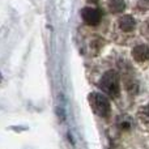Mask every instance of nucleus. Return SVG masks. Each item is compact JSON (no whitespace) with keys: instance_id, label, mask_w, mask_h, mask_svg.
Instances as JSON below:
<instances>
[{"instance_id":"obj_1","label":"nucleus","mask_w":149,"mask_h":149,"mask_svg":"<svg viewBox=\"0 0 149 149\" xmlns=\"http://www.w3.org/2000/svg\"><path fill=\"white\" fill-rule=\"evenodd\" d=\"M100 86L107 95H110V97H118L120 86H119V77L116 74V72L107 71L102 76V79H101Z\"/></svg>"},{"instance_id":"obj_2","label":"nucleus","mask_w":149,"mask_h":149,"mask_svg":"<svg viewBox=\"0 0 149 149\" xmlns=\"http://www.w3.org/2000/svg\"><path fill=\"white\" fill-rule=\"evenodd\" d=\"M89 103L92 106L93 111L100 116H107L110 114V102H109L107 97H105L101 93H90L89 97Z\"/></svg>"},{"instance_id":"obj_3","label":"nucleus","mask_w":149,"mask_h":149,"mask_svg":"<svg viewBox=\"0 0 149 149\" xmlns=\"http://www.w3.org/2000/svg\"><path fill=\"white\" fill-rule=\"evenodd\" d=\"M81 17L84 20V22L89 26H95L101 22V18H102V15H101L100 9L97 8H92V7H86L81 9Z\"/></svg>"},{"instance_id":"obj_4","label":"nucleus","mask_w":149,"mask_h":149,"mask_svg":"<svg viewBox=\"0 0 149 149\" xmlns=\"http://www.w3.org/2000/svg\"><path fill=\"white\" fill-rule=\"evenodd\" d=\"M132 56L136 62H145L149 59V47L145 45H139L132 50Z\"/></svg>"},{"instance_id":"obj_5","label":"nucleus","mask_w":149,"mask_h":149,"mask_svg":"<svg viewBox=\"0 0 149 149\" xmlns=\"http://www.w3.org/2000/svg\"><path fill=\"white\" fill-rule=\"evenodd\" d=\"M135 25H136V22L131 16H123L119 20V28L123 31H132L135 29Z\"/></svg>"},{"instance_id":"obj_6","label":"nucleus","mask_w":149,"mask_h":149,"mask_svg":"<svg viewBox=\"0 0 149 149\" xmlns=\"http://www.w3.org/2000/svg\"><path fill=\"white\" fill-rule=\"evenodd\" d=\"M124 7H126V4H124V0H110V3H109V8H110V10L113 13H120V12H123Z\"/></svg>"},{"instance_id":"obj_7","label":"nucleus","mask_w":149,"mask_h":149,"mask_svg":"<svg viewBox=\"0 0 149 149\" xmlns=\"http://www.w3.org/2000/svg\"><path fill=\"white\" fill-rule=\"evenodd\" d=\"M139 118L145 126L149 127V103L145 106H143L139 110Z\"/></svg>"},{"instance_id":"obj_8","label":"nucleus","mask_w":149,"mask_h":149,"mask_svg":"<svg viewBox=\"0 0 149 149\" xmlns=\"http://www.w3.org/2000/svg\"><path fill=\"white\" fill-rule=\"evenodd\" d=\"M119 127H120L122 130H127L131 127V120L130 119H122V120H119Z\"/></svg>"},{"instance_id":"obj_9","label":"nucleus","mask_w":149,"mask_h":149,"mask_svg":"<svg viewBox=\"0 0 149 149\" xmlns=\"http://www.w3.org/2000/svg\"><path fill=\"white\" fill-rule=\"evenodd\" d=\"M88 1H97V0H88Z\"/></svg>"},{"instance_id":"obj_10","label":"nucleus","mask_w":149,"mask_h":149,"mask_svg":"<svg viewBox=\"0 0 149 149\" xmlns=\"http://www.w3.org/2000/svg\"><path fill=\"white\" fill-rule=\"evenodd\" d=\"M0 81H1V73H0Z\"/></svg>"}]
</instances>
